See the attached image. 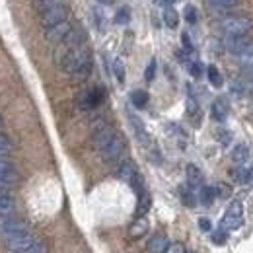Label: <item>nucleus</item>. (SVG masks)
Masks as SVG:
<instances>
[{
    "mask_svg": "<svg viewBox=\"0 0 253 253\" xmlns=\"http://www.w3.org/2000/svg\"><path fill=\"white\" fill-rule=\"evenodd\" d=\"M55 61L66 74H70L74 80H86L92 70V57L86 45L80 47H64L61 45L55 53Z\"/></svg>",
    "mask_w": 253,
    "mask_h": 253,
    "instance_id": "obj_1",
    "label": "nucleus"
},
{
    "mask_svg": "<svg viewBox=\"0 0 253 253\" xmlns=\"http://www.w3.org/2000/svg\"><path fill=\"white\" fill-rule=\"evenodd\" d=\"M117 134H119V132L115 130V126L105 123L103 119L94 121V126H92V142H94V148L97 152H101Z\"/></svg>",
    "mask_w": 253,
    "mask_h": 253,
    "instance_id": "obj_2",
    "label": "nucleus"
},
{
    "mask_svg": "<svg viewBox=\"0 0 253 253\" xmlns=\"http://www.w3.org/2000/svg\"><path fill=\"white\" fill-rule=\"evenodd\" d=\"M117 175H119L123 181H126L132 189L136 191V193L144 191L142 177H140V173H138L136 166H134L130 160H121V162H119V166H117Z\"/></svg>",
    "mask_w": 253,
    "mask_h": 253,
    "instance_id": "obj_3",
    "label": "nucleus"
},
{
    "mask_svg": "<svg viewBox=\"0 0 253 253\" xmlns=\"http://www.w3.org/2000/svg\"><path fill=\"white\" fill-rule=\"evenodd\" d=\"M220 26L224 35H244L253 28V22L248 16H228L222 20Z\"/></svg>",
    "mask_w": 253,
    "mask_h": 253,
    "instance_id": "obj_4",
    "label": "nucleus"
},
{
    "mask_svg": "<svg viewBox=\"0 0 253 253\" xmlns=\"http://www.w3.org/2000/svg\"><path fill=\"white\" fill-rule=\"evenodd\" d=\"M242 224H244V207H242L240 201H234V203H230L226 214L222 216L220 230L232 232V230H238Z\"/></svg>",
    "mask_w": 253,
    "mask_h": 253,
    "instance_id": "obj_5",
    "label": "nucleus"
},
{
    "mask_svg": "<svg viewBox=\"0 0 253 253\" xmlns=\"http://www.w3.org/2000/svg\"><path fill=\"white\" fill-rule=\"evenodd\" d=\"M123 154H125V138H123L121 134H117V136L99 152V156L105 160V162H109V164H119L121 158H123Z\"/></svg>",
    "mask_w": 253,
    "mask_h": 253,
    "instance_id": "obj_6",
    "label": "nucleus"
},
{
    "mask_svg": "<svg viewBox=\"0 0 253 253\" xmlns=\"http://www.w3.org/2000/svg\"><path fill=\"white\" fill-rule=\"evenodd\" d=\"M103 97H105L103 88H99V86H95V88H88V90H84L82 94L78 95V107H80V109H84V111L94 109V107H97V105L103 101Z\"/></svg>",
    "mask_w": 253,
    "mask_h": 253,
    "instance_id": "obj_7",
    "label": "nucleus"
},
{
    "mask_svg": "<svg viewBox=\"0 0 253 253\" xmlns=\"http://www.w3.org/2000/svg\"><path fill=\"white\" fill-rule=\"evenodd\" d=\"M26 232H30V226H28V222L22 220V218L8 216V218H2V222H0V234L4 238L20 236V234H26Z\"/></svg>",
    "mask_w": 253,
    "mask_h": 253,
    "instance_id": "obj_8",
    "label": "nucleus"
},
{
    "mask_svg": "<svg viewBox=\"0 0 253 253\" xmlns=\"http://www.w3.org/2000/svg\"><path fill=\"white\" fill-rule=\"evenodd\" d=\"M224 43H226V49H228L232 55L240 57L246 49H250V47H252L253 39L248 35V33H244V35H226Z\"/></svg>",
    "mask_w": 253,
    "mask_h": 253,
    "instance_id": "obj_9",
    "label": "nucleus"
},
{
    "mask_svg": "<svg viewBox=\"0 0 253 253\" xmlns=\"http://www.w3.org/2000/svg\"><path fill=\"white\" fill-rule=\"evenodd\" d=\"M35 242H39L35 236H32L30 232L26 234H20V236H12V238H6V246L12 253H24L32 248Z\"/></svg>",
    "mask_w": 253,
    "mask_h": 253,
    "instance_id": "obj_10",
    "label": "nucleus"
},
{
    "mask_svg": "<svg viewBox=\"0 0 253 253\" xmlns=\"http://www.w3.org/2000/svg\"><path fill=\"white\" fill-rule=\"evenodd\" d=\"M64 20H68V8L64 4H59V6H55V8H51V10L41 14V26L45 30L55 26V24H61Z\"/></svg>",
    "mask_w": 253,
    "mask_h": 253,
    "instance_id": "obj_11",
    "label": "nucleus"
},
{
    "mask_svg": "<svg viewBox=\"0 0 253 253\" xmlns=\"http://www.w3.org/2000/svg\"><path fill=\"white\" fill-rule=\"evenodd\" d=\"M70 30H72L70 22L64 20V22H61V24H55V26L47 28V30H45V37H47V41H51V43H61L64 37L68 35Z\"/></svg>",
    "mask_w": 253,
    "mask_h": 253,
    "instance_id": "obj_12",
    "label": "nucleus"
},
{
    "mask_svg": "<svg viewBox=\"0 0 253 253\" xmlns=\"http://www.w3.org/2000/svg\"><path fill=\"white\" fill-rule=\"evenodd\" d=\"M18 179H20V175H18V171H16V168H14V164H12V160L8 158V156L0 158V181H6V183L16 185Z\"/></svg>",
    "mask_w": 253,
    "mask_h": 253,
    "instance_id": "obj_13",
    "label": "nucleus"
},
{
    "mask_svg": "<svg viewBox=\"0 0 253 253\" xmlns=\"http://www.w3.org/2000/svg\"><path fill=\"white\" fill-rule=\"evenodd\" d=\"M228 113H230V105H228V101H226L224 97H216V99L212 101V107H211V115H212V119L218 121V123H224V121L228 119Z\"/></svg>",
    "mask_w": 253,
    "mask_h": 253,
    "instance_id": "obj_14",
    "label": "nucleus"
},
{
    "mask_svg": "<svg viewBox=\"0 0 253 253\" xmlns=\"http://www.w3.org/2000/svg\"><path fill=\"white\" fill-rule=\"evenodd\" d=\"M232 177L238 181V183H242V185H253V166H246V164H242V166H238L234 171H232Z\"/></svg>",
    "mask_w": 253,
    "mask_h": 253,
    "instance_id": "obj_15",
    "label": "nucleus"
},
{
    "mask_svg": "<svg viewBox=\"0 0 253 253\" xmlns=\"http://www.w3.org/2000/svg\"><path fill=\"white\" fill-rule=\"evenodd\" d=\"M148 232V220L144 216H136V220L128 226V238L130 240H138Z\"/></svg>",
    "mask_w": 253,
    "mask_h": 253,
    "instance_id": "obj_16",
    "label": "nucleus"
},
{
    "mask_svg": "<svg viewBox=\"0 0 253 253\" xmlns=\"http://www.w3.org/2000/svg\"><path fill=\"white\" fill-rule=\"evenodd\" d=\"M250 158H252V150H250V146H248V144L240 142V144H236V146H234V150H232V162H234V164H238V166L248 164Z\"/></svg>",
    "mask_w": 253,
    "mask_h": 253,
    "instance_id": "obj_17",
    "label": "nucleus"
},
{
    "mask_svg": "<svg viewBox=\"0 0 253 253\" xmlns=\"http://www.w3.org/2000/svg\"><path fill=\"white\" fill-rule=\"evenodd\" d=\"M16 214V201L10 197V193L0 195V218H8Z\"/></svg>",
    "mask_w": 253,
    "mask_h": 253,
    "instance_id": "obj_18",
    "label": "nucleus"
},
{
    "mask_svg": "<svg viewBox=\"0 0 253 253\" xmlns=\"http://www.w3.org/2000/svg\"><path fill=\"white\" fill-rule=\"evenodd\" d=\"M168 246H169V240H168L164 234H156V236L150 238V242H148L146 248H148L150 253H164Z\"/></svg>",
    "mask_w": 253,
    "mask_h": 253,
    "instance_id": "obj_19",
    "label": "nucleus"
},
{
    "mask_svg": "<svg viewBox=\"0 0 253 253\" xmlns=\"http://www.w3.org/2000/svg\"><path fill=\"white\" fill-rule=\"evenodd\" d=\"M128 121H130V125L134 128V134L138 136V140H140L142 144H146V142H148V132H146V128L142 125V121H140L136 115H132V113H128Z\"/></svg>",
    "mask_w": 253,
    "mask_h": 253,
    "instance_id": "obj_20",
    "label": "nucleus"
},
{
    "mask_svg": "<svg viewBox=\"0 0 253 253\" xmlns=\"http://www.w3.org/2000/svg\"><path fill=\"white\" fill-rule=\"evenodd\" d=\"M187 183H189L193 189L203 185V171H201L195 164H189V166H187Z\"/></svg>",
    "mask_w": 253,
    "mask_h": 253,
    "instance_id": "obj_21",
    "label": "nucleus"
},
{
    "mask_svg": "<svg viewBox=\"0 0 253 253\" xmlns=\"http://www.w3.org/2000/svg\"><path fill=\"white\" fill-rule=\"evenodd\" d=\"M150 205H152V199H150L148 191H140L138 193V205H136V216H144L150 211Z\"/></svg>",
    "mask_w": 253,
    "mask_h": 253,
    "instance_id": "obj_22",
    "label": "nucleus"
},
{
    "mask_svg": "<svg viewBox=\"0 0 253 253\" xmlns=\"http://www.w3.org/2000/svg\"><path fill=\"white\" fill-rule=\"evenodd\" d=\"M164 22H166V26L169 28V30H175L177 26H179V14L173 10V8H166L164 10Z\"/></svg>",
    "mask_w": 253,
    "mask_h": 253,
    "instance_id": "obj_23",
    "label": "nucleus"
},
{
    "mask_svg": "<svg viewBox=\"0 0 253 253\" xmlns=\"http://www.w3.org/2000/svg\"><path fill=\"white\" fill-rule=\"evenodd\" d=\"M130 101H132V105H134L136 109H144V107L148 105V94H146L144 90H134V92L130 94Z\"/></svg>",
    "mask_w": 253,
    "mask_h": 253,
    "instance_id": "obj_24",
    "label": "nucleus"
},
{
    "mask_svg": "<svg viewBox=\"0 0 253 253\" xmlns=\"http://www.w3.org/2000/svg\"><path fill=\"white\" fill-rule=\"evenodd\" d=\"M32 4L39 14H43V12H47V10H51V8L59 6V4H63V0H32Z\"/></svg>",
    "mask_w": 253,
    "mask_h": 253,
    "instance_id": "obj_25",
    "label": "nucleus"
},
{
    "mask_svg": "<svg viewBox=\"0 0 253 253\" xmlns=\"http://www.w3.org/2000/svg\"><path fill=\"white\" fill-rule=\"evenodd\" d=\"M207 76H209V82L214 86V88H220L222 86V74H220V70L214 66V64H211L209 68H207Z\"/></svg>",
    "mask_w": 253,
    "mask_h": 253,
    "instance_id": "obj_26",
    "label": "nucleus"
},
{
    "mask_svg": "<svg viewBox=\"0 0 253 253\" xmlns=\"http://www.w3.org/2000/svg\"><path fill=\"white\" fill-rule=\"evenodd\" d=\"M179 195H181L183 205H187V207H195V205H197V197H195L193 187H191L189 183H187V187H181V189H179Z\"/></svg>",
    "mask_w": 253,
    "mask_h": 253,
    "instance_id": "obj_27",
    "label": "nucleus"
},
{
    "mask_svg": "<svg viewBox=\"0 0 253 253\" xmlns=\"http://www.w3.org/2000/svg\"><path fill=\"white\" fill-rule=\"evenodd\" d=\"M216 197V189L214 187H201V193H199V199L203 205H211Z\"/></svg>",
    "mask_w": 253,
    "mask_h": 253,
    "instance_id": "obj_28",
    "label": "nucleus"
},
{
    "mask_svg": "<svg viewBox=\"0 0 253 253\" xmlns=\"http://www.w3.org/2000/svg\"><path fill=\"white\" fill-rule=\"evenodd\" d=\"M130 22V10L123 6V8H119L117 12H115V24H119V26H125Z\"/></svg>",
    "mask_w": 253,
    "mask_h": 253,
    "instance_id": "obj_29",
    "label": "nucleus"
},
{
    "mask_svg": "<svg viewBox=\"0 0 253 253\" xmlns=\"http://www.w3.org/2000/svg\"><path fill=\"white\" fill-rule=\"evenodd\" d=\"M12 140L6 136V134H2L0 132V158H4V156H8L10 152H12Z\"/></svg>",
    "mask_w": 253,
    "mask_h": 253,
    "instance_id": "obj_30",
    "label": "nucleus"
},
{
    "mask_svg": "<svg viewBox=\"0 0 253 253\" xmlns=\"http://www.w3.org/2000/svg\"><path fill=\"white\" fill-rule=\"evenodd\" d=\"M113 74H115V78H117V82H125V64L121 59H115L113 61Z\"/></svg>",
    "mask_w": 253,
    "mask_h": 253,
    "instance_id": "obj_31",
    "label": "nucleus"
},
{
    "mask_svg": "<svg viewBox=\"0 0 253 253\" xmlns=\"http://www.w3.org/2000/svg\"><path fill=\"white\" fill-rule=\"evenodd\" d=\"M238 59H240L242 66H252V64H253V45L250 47V49H246V51H244V53H242Z\"/></svg>",
    "mask_w": 253,
    "mask_h": 253,
    "instance_id": "obj_32",
    "label": "nucleus"
},
{
    "mask_svg": "<svg viewBox=\"0 0 253 253\" xmlns=\"http://www.w3.org/2000/svg\"><path fill=\"white\" fill-rule=\"evenodd\" d=\"M185 20H187V24H197L199 14H197V8L195 6H187L185 8Z\"/></svg>",
    "mask_w": 253,
    "mask_h": 253,
    "instance_id": "obj_33",
    "label": "nucleus"
},
{
    "mask_svg": "<svg viewBox=\"0 0 253 253\" xmlns=\"http://www.w3.org/2000/svg\"><path fill=\"white\" fill-rule=\"evenodd\" d=\"M154 76H156V61L152 59L146 66V70H144V78L150 82V80H154Z\"/></svg>",
    "mask_w": 253,
    "mask_h": 253,
    "instance_id": "obj_34",
    "label": "nucleus"
},
{
    "mask_svg": "<svg viewBox=\"0 0 253 253\" xmlns=\"http://www.w3.org/2000/svg\"><path fill=\"white\" fill-rule=\"evenodd\" d=\"M189 72L193 78H201L203 76V64L201 63H191L189 64Z\"/></svg>",
    "mask_w": 253,
    "mask_h": 253,
    "instance_id": "obj_35",
    "label": "nucleus"
},
{
    "mask_svg": "<svg viewBox=\"0 0 253 253\" xmlns=\"http://www.w3.org/2000/svg\"><path fill=\"white\" fill-rule=\"evenodd\" d=\"M24 253H49V252H47V246H45L43 242H35L32 248Z\"/></svg>",
    "mask_w": 253,
    "mask_h": 253,
    "instance_id": "obj_36",
    "label": "nucleus"
},
{
    "mask_svg": "<svg viewBox=\"0 0 253 253\" xmlns=\"http://www.w3.org/2000/svg\"><path fill=\"white\" fill-rule=\"evenodd\" d=\"M218 140H220L222 144H230L232 142V132L226 130V128H220L218 130Z\"/></svg>",
    "mask_w": 253,
    "mask_h": 253,
    "instance_id": "obj_37",
    "label": "nucleus"
},
{
    "mask_svg": "<svg viewBox=\"0 0 253 253\" xmlns=\"http://www.w3.org/2000/svg\"><path fill=\"white\" fill-rule=\"evenodd\" d=\"M164 253H185V248L181 244H169Z\"/></svg>",
    "mask_w": 253,
    "mask_h": 253,
    "instance_id": "obj_38",
    "label": "nucleus"
},
{
    "mask_svg": "<svg viewBox=\"0 0 253 253\" xmlns=\"http://www.w3.org/2000/svg\"><path fill=\"white\" fill-rule=\"evenodd\" d=\"M248 84H253V64L252 66H244V76H242Z\"/></svg>",
    "mask_w": 253,
    "mask_h": 253,
    "instance_id": "obj_39",
    "label": "nucleus"
},
{
    "mask_svg": "<svg viewBox=\"0 0 253 253\" xmlns=\"http://www.w3.org/2000/svg\"><path fill=\"white\" fill-rule=\"evenodd\" d=\"M214 189L220 193V197H228V195H230V187H228V185H224V183H218Z\"/></svg>",
    "mask_w": 253,
    "mask_h": 253,
    "instance_id": "obj_40",
    "label": "nucleus"
},
{
    "mask_svg": "<svg viewBox=\"0 0 253 253\" xmlns=\"http://www.w3.org/2000/svg\"><path fill=\"white\" fill-rule=\"evenodd\" d=\"M181 43H183V47H185L187 51H193V43H191V39H189V35H187V33H183V35H181Z\"/></svg>",
    "mask_w": 253,
    "mask_h": 253,
    "instance_id": "obj_41",
    "label": "nucleus"
},
{
    "mask_svg": "<svg viewBox=\"0 0 253 253\" xmlns=\"http://www.w3.org/2000/svg\"><path fill=\"white\" fill-rule=\"evenodd\" d=\"M14 189V185L12 183H6V181H0V195H6V193H10V191Z\"/></svg>",
    "mask_w": 253,
    "mask_h": 253,
    "instance_id": "obj_42",
    "label": "nucleus"
},
{
    "mask_svg": "<svg viewBox=\"0 0 253 253\" xmlns=\"http://www.w3.org/2000/svg\"><path fill=\"white\" fill-rule=\"evenodd\" d=\"M199 226H201L205 232H211V230H212V224L207 220V218H201V220H199Z\"/></svg>",
    "mask_w": 253,
    "mask_h": 253,
    "instance_id": "obj_43",
    "label": "nucleus"
},
{
    "mask_svg": "<svg viewBox=\"0 0 253 253\" xmlns=\"http://www.w3.org/2000/svg\"><path fill=\"white\" fill-rule=\"evenodd\" d=\"M212 240L218 242V244H222V242H224V230H218L216 234H212Z\"/></svg>",
    "mask_w": 253,
    "mask_h": 253,
    "instance_id": "obj_44",
    "label": "nucleus"
},
{
    "mask_svg": "<svg viewBox=\"0 0 253 253\" xmlns=\"http://www.w3.org/2000/svg\"><path fill=\"white\" fill-rule=\"evenodd\" d=\"M162 2H164V4H168V6H171V4H175L177 0H162Z\"/></svg>",
    "mask_w": 253,
    "mask_h": 253,
    "instance_id": "obj_45",
    "label": "nucleus"
},
{
    "mask_svg": "<svg viewBox=\"0 0 253 253\" xmlns=\"http://www.w3.org/2000/svg\"><path fill=\"white\" fill-rule=\"evenodd\" d=\"M97 2H101V4H111L113 0H97Z\"/></svg>",
    "mask_w": 253,
    "mask_h": 253,
    "instance_id": "obj_46",
    "label": "nucleus"
},
{
    "mask_svg": "<svg viewBox=\"0 0 253 253\" xmlns=\"http://www.w3.org/2000/svg\"><path fill=\"white\" fill-rule=\"evenodd\" d=\"M0 130H2V119H0Z\"/></svg>",
    "mask_w": 253,
    "mask_h": 253,
    "instance_id": "obj_47",
    "label": "nucleus"
},
{
    "mask_svg": "<svg viewBox=\"0 0 253 253\" xmlns=\"http://www.w3.org/2000/svg\"><path fill=\"white\" fill-rule=\"evenodd\" d=\"M252 97H253V88H252Z\"/></svg>",
    "mask_w": 253,
    "mask_h": 253,
    "instance_id": "obj_48",
    "label": "nucleus"
}]
</instances>
